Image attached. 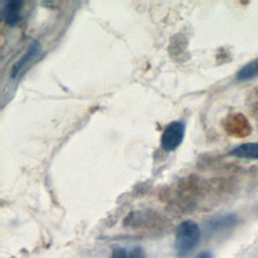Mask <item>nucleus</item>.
<instances>
[{
	"label": "nucleus",
	"mask_w": 258,
	"mask_h": 258,
	"mask_svg": "<svg viewBox=\"0 0 258 258\" xmlns=\"http://www.w3.org/2000/svg\"><path fill=\"white\" fill-rule=\"evenodd\" d=\"M21 7L22 1L20 0H10L5 2L3 6V19L6 24L15 26L19 23L21 19Z\"/></svg>",
	"instance_id": "nucleus-3"
},
{
	"label": "nucleus",
	"mask_w": 258,
	"mask_h": 258,
	"mask_svg": "<svg viewBox=\"0 0 258 258\" xmlns=\"http://www.w3.org/2000/svg\"><path fill=\"white\" fill-rule=\"evenodd\" d=\"M201 239V230L199 225L186 220L181 222L175 230L174 249L176 255L180 258L187 256L199 244Z\"/></svg>",
	"instance_id": "nucleus-1"
},
{
	"label": "nucleus",
	"mask_w": 258,
	"mask_h": 258,
	"mask_svg": "<svg viewBox=\"0 0 258 258\" xmlns=\"http://www.w3.org/2000/svg\"><path fill=\"white\" fill-rule=\"evenodd\" d=\"M231 155L244 159H258V142L240 144L230 151Z\"/></svg>",
	"instance_id": "nucleus-4"
},
{
	"label": "nucleus",
	"mask_w": 258,
	"mask_h": 258,
	"mask_svg": "<svg viewBox=\"0 0 258 258\" xmlns=\"http://www.w3.org/2000/svg\"><path fill=\"white\" fill-rule=\"evenodd\" d=\"M258 75V57L245 64L237 74V80L247 81Z\"/></svg>",
	"instance_id": "nucleus-6"
},
{
	"label": "nucleus",
	"mask_w": 258,
	"mask_h": 258,
	"mask_svg": "<svg viewBox=\"0 0 258 258\" xmlns=\"http://www.w3.org/2000/svg\"><path fill=\"white\" fill-rule=\"evenodd\" d=\"M129 258H145V253L142 248L135 247L129 250Z\"/></svg>",
	"instance_id": "nucleus-9"
},
{
	"label": "nucleus",
	"mask_w": 258,
	"mask_h": 258,
	"mask_svg": "<svg viewBox=\"0 0 258 258\" xmlns=\"http://www.w3.org/2000/svg\"><path fill=\"white\" fill-rule=\"evenodd\" d=\"M184 125L180 121L169 123L163 130L160 139V145L165 151L176 149L183 140Z\"/></svg>",
	"instance_id": "nucleus-2"
},
{
	"label": "nucleus",
	"mask_w": 258,
	"mask_h": 258,
	"mask_svg": "<svg viewBox=\"0 0 258 258\" xmlns=\"http://www.w3.org/2000/svg\"><path fill=\"white\" fill-rule=\"evenodd\" d=\"M110 258H129V250L123 247H115L112 250Z\"/></svg>",
	"instance_id": "nucleus-8"
},
{
	"label": "nucleus",
	"mask_w": 258,
	"mask_h": 258,
	"mask_svg": "<svg viewBox=\"0 0 258 258\" xmlns=\"http://www.w3.org/2000/svg\"><path fill=\"white\" fill-rule=\"evenodd\" d=\"M195 258H213V254H212V252L205 250V251L200 252Z\"/></svg>",
	"instance_id": "nucleus-10"
},
{
	"label": "nucleus",
	"mask_w": 258,
	"mask_h": 258,
	"mask_svg": "<svg viewBox=\"0 0 258 258\" xmlns=\"http://www.w3.org/2000/svg\"><path fill=\"white\" fill-rule=\"evenodd\" d=\"M234 223H235V217L232 215H227V216H223L213 220L210 226L214 230H221V229L228 228L229 226H232Z\"/></svg>",
	"instance_id": "nucleus-7"
},
{
	"label": "nucleus",
	"mask_w": 258,
	"mask_h": 258,
	"mask_svg": "<svg viewBox=\"0 0 258 258\" xmlns=\"http://www.w3.org/2000/svg\"><path fill=\"white\" fill-rule=\"evenodd\" d=\"M38 47L39 46H38V44L36 42H34L33 44H31L29 46V48L27 49L26 53L14 64V67H13V69L11 71V77L12 78H15L19 74V72L23 69V67L26 66V63L29 62L31 57H33L36 54V52L38 50Z\"/></svg>",
	"instance_id": "nucleus-5"
}]
</instances>
